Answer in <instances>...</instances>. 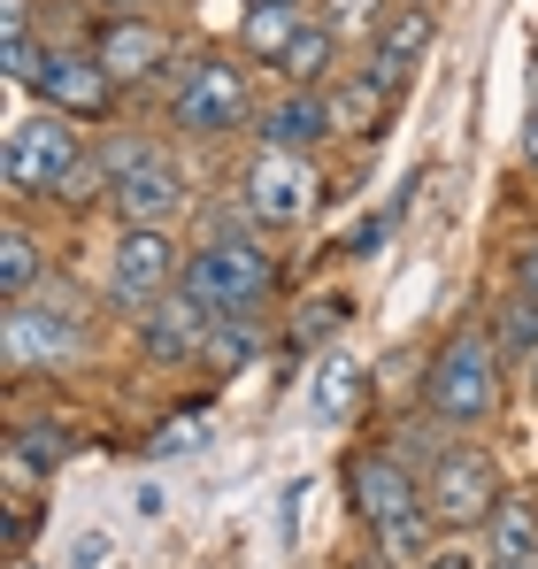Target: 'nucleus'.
Returning <instances> with one entry per match:
<instances>
[{
  "label": "nucleus",
  "mask_w": 538,
  "mask_h": 569,
  "mask_svg": "<svg viewBox=\"0 0 538 569\" xmlns=\"http://www.w3.org/2000/svg\"><path fill=\"white\" fill-rule=\"evenodd\" d=\"M347 508H355V523L369 531V547L385 555V562L416 569L447 531H439V516H431V500H424V470L400 455V447H385V439H369L347 455Z\"/></svg>",
  "instance_id": "f257e3e1"
},
{
  "label": "nucleus",
  "mask_w": 538,
  "mask_h": 569,
  "mask_svg": "<svg viewBox=\"0 0 538 569\" xmlns=\"http://www.w3.org/2000/svg\"><path fill=\"white\" fill-rule=\"evenodd\" d=\"M100 300H86L70 278H39L23 300H0V362L8 378H70L92 362L100 339Z\"/></svg>",
  "instance_id": "f03ea898"
},
{
  "label": "nucleus",
  "mask_w": 538,
  "mask_h": 569,
  "mask_svg": "<svg viewBox=\"0 0 538 569\" xmlns=\"http://www.w3.org/2000/svg\"><path fill=\"white\" fill-rule=\"evenodd\" d=\"M500 378H508V355H500L492 323L485 316H461L447 339L431 347V362H424L416 408L431 423H447V431H492L500 423V392H508Z\"/></svg>",
  "instance_id": "7ed1b4c3"
},
{
  "label": "nucleus",
  "mask_w": 538,
  "mask_h": 569,
  "mask_svg": "<svg viewBox=\"0 0 538 569\" xmlns=\"http://www.w3.org/2000/svg\"><path fill=\"white\" fill-rule=\"evenodd\" d=\"M92 154H100V170H108V208H116V223H170V231H178V216L192 208V170L178 162V147L108 123V131L92 139Z\"/></svg>",
  "instance_id": "20e7f679"
},
{
  "label": "nucleus",
  "mask_w": 538,
  "mask_h": 569,
  "mask_svg": "<svg viewBox=\"0 0 538 569\" xmlns=\"http://www.w3.org/2000/svg\"><path fill=\"white\" fill-rule=\"evenodd\" d=\"M92 154L86 123L54 116V108H23L0 139V192L8 208H62V192L78 178V162Z\"/></svg>",
  "instance_id": "39448f33"
},
{
  "label": "nucleus",
  "mask_w": 538,
  "mask_h": 569,
  "mask_svg": "<svg viewBox=\"0 0 538 569\" xmlns=\"http://www.w3.org/2000/svg\"><path fill=\"white\" fill-rule=\"evenodd\" d=\"M170 100V123H178L185 139H239V131H255V116H262V93H255V62L247 54H185L178 78L162 86Z\"/></svg>",
  "instance_id": "423d86ee"
},
{
  "label": "nucleus",
  "mask_w": 538,
  "mask_h": 569,
  "mask_svg": "<svg viewBox=\"0 0 538 569\" xmlns=\"http://www.w3.org/2000/svg\"><path fill=\"white\" fill-rule=\"evenodd\" d=\"M178 284H185V292H200L216 316H269V300H277V254L262 247L255 223H239V231H208V239H192Z\"/></svg>",
  "instance_id": "0eeeda50"
},
{
  "label": "nucleus",
  "mask_w": 538,
  "mask_h": 569,
  "mask_svg": "<svg viewBox=\"0 0 538 569\" xmlns=\"http://www.w3.org/2000/svg\"><path fill=\"white\" fill-rule=\"evenodd\" d=\"M185 254L170 223H116V247H108V270H100V308L116 323H139L170 284L185 278Z\"/></svg>",
  "instance_id": "6e6552de"
},
{
  "label": "nucleus",
  "mask_w": 538,
  "mask_h": 569,
  "mask_svg": "<svg viewBox=\"0 0 538 569\" xmlns=\"http://www.w3.org/2000/svg\"><path fill=\"white\" fill-rule=\"evenodd\" d=\"M239 200H247V216H255V231H308L316 223V208H323V154H285V147H255L247 162H239Z\"/></svg>",
  "instance_id": "1a4fd4ad"
},
{
  "label": "nucleus",
  "mask_w": 538,
  "mask_h": 569,
  "mask_svg": "<svg viewBox=\"0 0 538 569\" xmlns=\"http://www.w3.org/2000/svg\"><path fill=\"white\" fill-rule=\"evenodd\" d=\"M500 492H508V477L492 462V447H477V439L431 447V462H424V500H431L439 531H461V539L485 531L492 508H500Z\"/></svg>",
  "instance_id": "9d476101"
},
{
  "label": "nucleus",
  "mask_w": 538,
  "mask_h": 569,
  "mask_svg": "<svg viewBox=\"0 0 538 569\" xmlns=\"http://www.w3.org/2000/svg\"><path fill=\"white\" fill-rule=\"evenodd\" d=\"M86 47L100 54V62H108V78H116L123 93L170 86V78H178V62H185L178 31H170L155 8H147V16H108V8H100V23H92Z\"/></svg>",
  "instance_id": "9b49d317"
},
{
  "label": "nucleus",
  "mask_w": 538,
  "mask_h": 569,
  "mask_svg": "<svg viewBox=\"0 0 538 569\" xmlns=\"http://www.w3.org/2000/svg\"><path fill=\"white\" fill-rule=\"evenodd\" d=\"M31 100L39 108H54V116H70V123H108L116 116V100L123 86L108 78V62L92 54V47H47V62H39V78H31Z\"/></svg>",
  "instance_id": "f8f14e48"
},
{
  "label": "nucleus",
  "mask_w": 538,
  "mask_h": 569,
  "mask_svg": "<svg viewBox=\"0 0 538 569\" xmlns=\"http://www.w3.org/2000/svg\"><path fill=\"white\" fill-rule=\"evenodd\" d=\"M208 331H216V308H208L200 292H185V284H170V292L131 323L147 370H192V362L208 355Z\"/></svg>",
  "instance_id": "ddd939ff"
},
{
  "label": "nucleus",
  "mask_w": 538,
  "mask_h": 569,
  "mask_svg": "<svg viewBox=\"0 0 538 569\" xmlns=\"http://www.w3.org/2000/svg\"><path fill=\"white\" fill-rule=\"evenodd\" d=\"M78 447H86V431H78L70 416H23V423L8 431V447H0V462H8V492L54 485V470L78 462Z\"/></svg>",
  "instance_id": "4468645a"
},
{
  "label": "nucleus",
  "mask_w": 538,
  "mask_h": 569,
  "mask_svg": "<svg viewBox=\"0 0 538 569\" xmlns=\"http://www.w3.org/2000/svg\"><path fill=\"white\" fill-rule=\"evenodd\" d=\"M339 131H331V108L323 93H308V86H277L262 100V116H255V147H285V154H323Z\"/></svg>",
  "instance_id": "2eb2a0df"
},
{
  "label": "nucleus",
  "mask_w": 538,
  "mask_h": 569,
  "mask_svg": "<svg viewBox=\"0 0 538 569\" xmlns=\"http://www.w3.org/2000/svg\"><path fill=\"white\" fill-rule=\"evenodd\" d=\"M39 278H54V262H47V231H39L31 208H8V223H0V300H23Z\"/></svg>",
  "instance_id": "dca6fc26"
},
{
  "label": "nucleus",
  "mask_w": 538,
  "mask_h": 569,
  "mask_svg": "<svg viewBox=\"0 0 538 569\" xmlns=\"http://www.w3.org/2000/svg\"><path fill=\"white\" fill-rule=\"evenodd\" d=\"M308 16H316V8H262V0H247V8H239V23H231V54H247L255 70H277Z\"/></svg>",
  "instance_id": "f3484780"
},
{
  "label": "nucleus",
  "mask_w": 538,
  "mask_h": 569,
  "mask_svg": "<svg viewBox=\"0 0 538 569\" xmlns=\"http://www.w3.org/2000/svg\"><path fill=\"white\" fill-rule=\"evenodd\" d=\"M339 54H347V39H339V31H331L323 16H308V23H300V39L285 47V62H277L269 78H277V86H308V93H323V86H331V78L347 70Z\"/></svg>",
  "instance_id": "a211bd4d"
},
{
  "label": "nucleus",
  "mask_w": 538,
  "mask_h": 569,
  "mask_svg": "<svg viewBox=\"0 0 538 569\" xmlns=\"http://www.w3.org/2000/svg\"><path fill=\"white\" fill-rule=\"evenodd\" d=\"M323 108H331V131H339V139H377V131L392 123V100L377 93L355 62H347V70L323 86Z\"/></svg>",
  "instance_id": "6ab92c4d"
},
{
  "label": "nucleus",
  "mask_w": 538,
  "mask_h": 569,
  "mask_svg": "<svg viewBox=\"0 0 538 569\" xmlns=\"http://www.w3.org/2000/svg\"><path fill=\"white\" fill-rule=\"evenodd\" d=\"M47 47H54V39H39L31 0H0V78H8L16 93H31V78H39Z\"/></svg>",
  "instance_id": "aec40b11"
},
{
  "label": "nucleus",
  "mask_w": 538,
  "mask_h": 569,
  "mask_svg": "<svg viewBox=\"0 0 538 569\" xmlns=\"http://www.w3.org/2000/svg\"><path fill=\"white\" fill-rule=\"evenodd\" d=\"M485 555L492 562H538V492H500L492 523H485Z\"/></svg>",
  "instance_id": "412c9836"
},
{
  "label": "nucleus",
  "mask_w": 538,
  "mask_h": 569,
  "mask_svg": "<svg viewBox=\"0 0 538 569\" xmlns=\"http://www.w3.org/2000/svg\"><path fill=\"white\" fill-rule=\"evenodd\" d=\"M431 39H439V16H431V0H392V16L377 23V54H392L400 70H424V54H431Z\"/></svg>",
  "instance_id": "4be33fe9"
},
{
  "label": "nucleus",
  "mask_w": 538,
  "mask_h": 569,
  "mask_svg": "<svg viewBox=\"0 0 538 569\" xmlns=\"http://www.w3.org/2000/svg\"><path fill=\"white\" fill-rule=\"evenodd\" d=\"M262 347H269L262 316H216L200 370H216V378H239V370H255V362H262Z\"/></svg>",
  "instance_id": "5701e85b"
},
{
  "label": "nucleus",
  "mask_w": 538,
  "mask_h": 569,
  "mask_svg": "<svg viewBox=\"0 0 538 569\" xmlns=\"http://www.w3.org/2000/svg\"><path fill=\"white\" fill-rule=\"evenodd\" d=\"M361 400H369V370H361L355 355H323L316 362V416L323 423H355Z\"/></svg>",
  "instance_id": "b1692460"
},
{
  "label": "nucleus",
  "mask_w": 538,
  "mask_h": 569,
  "mask_svg": "<svg viewBox=\"0 0 538 569\" xmlns=\"http://www.w3.org/2000/svg\"><path fill=\"white\" fill-rule=\"evenodd\" d=\"M347 316H355V300H347V292H316V300L285 323V355H316L323 339H339V331H347Z\"/></svg>",
  "instance_id": "393cba45"
},
{
  "label": "nucleus",
  "mask_w": 538,
  "mask_h": 569,
  "mask_svg": "<svg viewBox=\"0 0 538 569\" xmlns=\"http://www.w3.org/2000/svg\"><path fill=\"white\" fill-rule=\"evenodd\" d=\"M485 323H492V339H500V355H508L516 370L538 355V300L531 292H508L500 308H485Z\"/></svg>",
  "instance_id": "a878e982"
},
{
  "label": "nucleus",
  "mask_w": 538,
  "mask_h": 569,
  "mask_svg": "<svg viewBox=\"0 0 538 569\" xmlns=\"http://www.w3.org/2000/svg\"><path fill=\"white\" fill-rule=\"evenodd\" d=\"M316 16H323L347 47H369V39H377V23L392 16V0H316Z\"/></svg>",
  "instance_id": "bb28decb"
},
{
  "label": "nucleus",
  "mask_w": 538,
  "mask_h": 569,
  "mask_svg": "<svg viewBox=\"0 0 538 569\" xmlns=\"http://www.w3.org/2000/svg\"><path fill=\"white\" fill-rule=\"evenodd\" d=\"M200 439H208V416H200V408H185V416H170V423L147 439V455H155V462H170V455H192Z\"/></svg>",
  "instance_id": "cd10ccee"
},
{
  "label": "nucleus",
  "mask_w": 538,
  "mask_h": 569,
  "mask_svg": "<svg viewBox=\"0 0 538 569\" xmlns=\"http://www.w3.org/2000/svg\"><path fill=\"white\" fill-rule=\"evenodd\" d=\"M355 70H361V78H369L385 100H392V108H400V100H408V86H416V70H400V62H392V54H377V47H361Z\"/></svg>",
  "instance_id": "c85d7f7f"
},
{
  "label": "nucleus",
  "mask_w": 538,
  "mask_h": 569,
  "mask_svg": "<svg viewBox=\"0 0 538 569\" xmlns=\"http://www.w3.org/2000/svg\"><path fill=\"white\" fill-rule=\"evenodd\" d=\"M416 569H485V547H469L461 531H447V539H439V547H431Z\"/></svg>",
  "instance_id": "c756f323"
},
{
  "label": "nucleus",
  "mask_w": 538,
  "mask_h": 569,
  "mask_svg": "<svg viewBox=\"0 0 538 569\" xmlns=\"http://www.w3.org/2000/svg\"><path fill=\"white\" fill-rule=\"evenodd\" d=\"M31 531H39V500L31 492H8V555H23Z\"/></svg>",
  "instance_id": "7c9ffc66"
},
{
  "label": "nucleus",
  "mask_w": 538,
  "mask_h": 569,
  "mask_svg": "<svg viewBox=\"0 0 538 569\" xmlns=\"http://www.w3.org/2000/svg\"><path fill=\"white\" fill-rule=\"evenodd\" d=\"M300 516H308V485H300V477H292V485H285V492H277V539H285V547H292V539H300Z\"/></svg>",
  "instance_id": "2f4dec72"
},
{
  "label": "nucleus",
  "mask_w": 538,
  "mask_h": 569,
  "mask_svg": "<svg viewBox=\"0 0 538 569\" xmlns=\"http://www.w3.org/2000/svg\"><path fill=\"white\" fill-rule=\"evenodd\" d=\"M385 231H392V216H361V223H355V231H347V239H339V247H347L355 262H369V254L385 247Z\"/></svg>",
  "instance_id": "473e14b6"
},
{
  "label": "nucleus",
  "mask_w": 538,
  "mask_h": 569,
  "mask_svg": "<svg viewBox=\"0 0 538 569\" xmlns=\"http://www.w3.org/2000/svg\"><path fill=\"white\" fill-rule=\"evenodd\" d=\"M508 278H516V292H531V300H538V231L524 239V247H516V262H508Z\"/></svg>",
  "instance_id": "72a5a7b5"
},
{
  "label": "nucleus",
  "mask_w": 538,
  "mask_h": 569,
  "mask_svg": "<svg viewBox=\"0 0 538 569\" xmlns=\"http://www.w3.org/2000/svg\"><path fill=\"white\" fill-rule=\"evenodd\" d=\"M100 562H108V539L86 531V539H78V555H70V569H100Z\"/></svg>",
  "instance_id": "f704fd0d"
},
{
  "label": "nucleus",
  "mask_w": 538,
  "mask_h": 569,
  "mask_svg": "<svg viewBox=\"0 0 538 569\" xmlns=\"http://www.w3.org/2000/svg\"><path fill=\"white\" fill-rule=\"evenodd\" d=\"M524 170L538 178V93H531V116H524Z\"/></svg>",
  "instance_id": "c9c22d12"
},
{
  "label": "nucleus",
  "mask_w": 538,
  "mask_h": 569,
  "mask_svg": "<svg viewBox=\"0 0 538 569\" xmlns=\"http://www.w3.org/2000/svg\"><path fill=\"white\" fill-rule=\"evenodd\" d=\"M100 8H108V16H147L155 0H100Z\"/></svg>",
  "instance_id": "e433bc0d"
},
{
  "label": "nucleus",
  "mask_w": 538,
  "mask_h": 569,
  "mask_svg": "<svg viewBox=\"0 0 538 569\" xmlns=\"http://www.w3.org/2000/svg\"><path fill=\"white\" fill-rule=\"evenodd\" d=\"M339 569H400V562H385V555L369 547V555H355V562H339Z\"/></svg>",
  "instance_id": "4c0bfd02"
},
{
  "label": "nucleus",
  "mask_w": 538,
  "mask_h": 569,
  "mask_svg": "<svg viewBox=\"0 0 538 569\" xmlns=\"http://www.w3.org/2000/svg\"><path fill=\"white\" fill-rule=\"evenodd\" d=\"M524 392H531V400H538V355H531V362H524Z\"/></svg>",
  "instance_id": "58836bf2"
},
{
  "label": "nucleus",
  "mask_w": 538,
  "mask_h": 569,
  "mask_svg": "<svg viewBox=\"0 0 538 569\" xmlns=\"http://www.w3.org/2000/svg\"><path fill=\"white\" fill-rule=\"evenodd\" d=\"M485 569H538V562H492V555H485Z\"/></svg>",
  "instance_id": "ea45409f"
},
{
  "label": "nucleus",
  "mask_w": 538,
  "mask_h": 569,
  "mask_svg": "<svg viewBox=\"0 0 538 569\" xmlns=\"http://www.w3.org/2000/svg\"><path fill=\"white\" fill-rule=\"evenodd\" d=\"M262 8H316V0H262Z\"/></svg>",
  "instance_id": "a19ab883"
},
{
  "label": "nucleus",
  "mask_w": 538,
  "mask_h": 569,
  "mask_svg": "<svg viewBox=\"0 0 538 569\" xmlns=\"http://www.w3.org/2000/svg\"><path fill=\"white\" fill-rule=\"evenodd\" d=\"M16 569H31V562H16Z\"/></svg>",
  "instance_id": "79ce46f5"
}]
</instances>
